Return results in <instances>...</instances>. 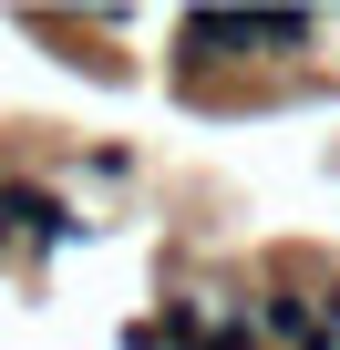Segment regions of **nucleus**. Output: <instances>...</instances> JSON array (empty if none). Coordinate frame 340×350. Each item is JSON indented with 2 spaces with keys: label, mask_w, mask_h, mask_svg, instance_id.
<instances>
[{
  "label": "nucleus",
  "mask_w": 340,
  "mask_h": 350,
  "mask_svg": "<svg viewBox=\"0 0 340 350\" xmlns=\"http://www.w3.org/2000/svg\"><path fill=\"white\" fill-rule=\"evenodd\" d=\"M248 52H268V11H186L176 21L186 72H217V62H248Z\"/></svg>",
  "instance_id": "obj_1"
},
{
  "label": "nucleus",
  "mask_w": 340,
  "mask_h": 350,
  "mask_svg": "<svg viewBox=\"0 0 340 350\" xmlns=\"http://www.w3.org/2000/svg\"><path fill=\"white\" fill-rule=\"evenodd\" d=\"M73 237H83V217H73L52 186L0 175V247H73Z\"/></svg>",
  "instance_id": "obj_2"
},
{
  "label": "nucleus",
  "mask_w": 340,
  "mask_h": 350,
  "mask_svg": "<svg viewBox=\"0 0 340 350\" xmlns=\"http://www.w3.org/2000/svg\"><path fill=\"white\" fill-rule=\"evenodd\" d=\"M258 329H278L289 350H330V319H319L299 288H268V299H258Z\"/></svg>",
  "instance_id": "obj_3"
},
{
  "label": "nucleus",
  "mask_w": 340,
  "mask_h": 350,
  "mask_svg": "<svg viewBox=\"0 0 340 350\" xmlns=\"http://www.w3.org/2000/svg\"><path fill=\"white\" fill-rule=\"evenodd\" d=\"M186 350H258V319H248V309H237V319H217V329H196V340H186Z\"/></svg>",
  "instance_id": "obj_4"
},
{
  "label": "nucleus",
  "mask_w": 340,
  "mask_h": 350,
  "mask_svg": "<svg viewBox=\"0 0 340 350\" xmlns=\"http://www.w3.org/2000/svg\"><path fill=\"white\" fill-rule=\"evenodd\" d=\"M124 350H176V340H165V319H134V329H124Z\"/></svg>",
  "instance_id": "obj_5"
},
{
  "label": "nucleus",
  "mask_w": 340,
  "mask_h": 350,
  "mask_svg": "<svg viewBox=\"0 0 340 350\" xmlns=\"http://www.w3.org/2000/svg\"><path fill=\"white\" fill-rule=\"evenodd\" d=\"M330 350H340V299H330Z\"/></svg>",
  "instance_id": "obj_6"
}]
</instances>
